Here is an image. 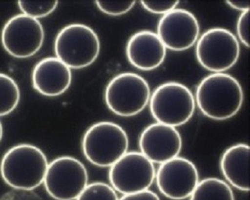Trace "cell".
I'll list each match as a JSON object with an SVG mask.
<instances>
[{"label": "cell", "instance_id": "1", "mask_svg": "<svg viewBox=\"0 0 250 200\" xmlns=\"http://www.w3.org/2000/svg\"><path fill=\"white\" fill-rule=\"evenodd\" d=\"M244 102V91L235 77L227 73H212L197 87L195 103L208 118L224 121L237 114Z\"/></svg>", "mask_w": 250, "mask_h": 200}, {"label": "cell", "instance_id": "2", "mask_svg": "<svg viewBox=\"0 0 250 200\" xmlns=\"http://www.w3.org/2000/svg\"><path fill=\"white\" fill-rule=\"evenodd\" d=\"M49 162L44 153L29 144L8 149L0 163L4 182L14 190L31 191L43 184Z\"/></svg>", "mask_w": 250, "mask_h": 200}, {"label": "cell", "instance_id": "3", "mask_svg": "<svg viewBox=\"0 0 250 200\" xmlns=\"http://www.w3.org/2000/svg\"><path fill=\"white\" fill-rule=\"evenodd\" d=\"M129 139L125 130L111 121L90 126L82 139V151L90 163L110 167L127 153Z\"/></svg>", "mask_w": 250, "mask_h": 200}, {"label": "cell", "instance_id": "4", "mask_svg": "<svg viewBox=\"0 0 250 200\" xmlns=\"http://www.w3.org/2000/svg\"><path fill=\"white\" fill-rule=\"evenodd\" d=\"M54 50L57 59L71 69H82L95 62L100 55V40L91 27L72 23L59 31Z\"/></svg>", "mask_w": 250, "mask_h": 200}, {"label": "cell", "instance_id": "5", "mask_svg": "<svg viewBox=\"0 0 250 200\" xmlns=\"http://www.w3.org/2000/svg\"><path fill=\"white\" fill-rule=\"evenodd\" d=\"M195 106V99L189 88L175 81L158 86L149 100L151 114L156 121L175 128L191 119Z\"/></svg>", "mask_w": 250, "mask_h": 200}, {"label": "cell", "instance_id": "6", "mask_svg": "<svg viewBox=\"0 0 250 200\" xmlns=\"http://www.w3.org/2000/svg\"><path fill=\"white\" fill-rule=\"evenodd\" d=\"M150 97V86L147 80L133 72L117 75L105 89L107 108L120 117H133L141 113L149 103Z\"/></svg>", "mask_w": 250, "mask_h": 200}, {"label": "cell", "instance_id": "7", "mask_svg": "<svg viewBox=\"0 0 250 200\" xmlns=\"http://www.w3.org/2000/svg\"><path fill=\"white\" fill-rule=\"evenodd\" d=\"M199 64L212 73H222L234 67L240 58V43L231 31L212 28L197 41L195 49Z\"/></svg>", "mask_w": 250, "mask_h": 200}, {"label": "cell", "instance_id": "8", "mask_svg": "<svg viewBox=\"0 0 250 200\" xmlns=\"http://www.w3.org/2000/svg\"><path fill=\"white\" fill-rule=\"evenodd\" d=\"M84 165L71 156L59 157L49 163L43 185L56 200H76L88 185Z\"/></svg>", "mask_w": 250, "mask_h": 200}, {"label": "cell", "instance_id": "9", "mask_svg": "<svg viewBox=\"0 0 250 200\" xmlns=\"http://www.w3.org/2000/svg\"><path fill=\"white\" fill-rule=\"evenodd\" d=\"M153 162L140 152H130L110 167L112 187L123 195L148 190L155 179Z\"/></svg>", "mask_w": 250, "mask_h": 200}, {"label": "cell", "instance_id": "10", "mask_svg": "<svg viewBox=\"0 0 250 200\" xmlns=\"http://www.w3.org/2000/svg\"><path fill=\"white\" fill-rule=\"evenodd\" d=\"M43 40L44 31L41 21L22 13L11 18L1 33L3 48L17 59L35 55L43 45Z\"/></svg>", "mask_w": 250, "mask_h": 200}, {"label": "cell", "instance_id": "11", "mask_svg": "<svg viewBox=\"0 0 250 200\" xmlns=\"http://www.w3.org/2000/svg\"><path fill=\"white\" fill-rule=\"evenodd\" d=\"M159 191L170 200L190 197L199 184V172L189 159L176 157L160 165L155 176Z\"/></svg>", "mask_w": 250, "mask_h": 200}, {"label": "cell", "instance_id": "12", "mask_svg": "<svg viewBox=\"0 0 250 200\" xmlns=\"http://www.w3.org/2000/svg\"><path fill=\"white\" fill-rule=\"evenodd\" d=\"M199 21L189 11L176 8L158 21L157 35L166 49L185 51L196 44L199 38Z\"/></svg>", "mask_w": 250, "mask_h": 200}, {"label": "cell", "instance_id": "13", "mask_svg": "<svg viewBox=\"0 0 250 200\" xmlns=\"http://www.w3.org/2000/svg\"><path fill=\"white\" fill-rule=\"evenodd\" d=\"M139 145L141 154L149 161L162 164L178 157L182 148V139L175 127L157 122L144 130Z\"/></svg>", "mask_w": 250, "mask_h": 200}, {"label": "cell", "instance_id": "14", "mask_svg": "<svg viewBox=\"0 0 250 200\" xmlns=\"http://www.w3.org/2000/svg\"><path fill=\"white\" fill-rule=\"evenodd\" d=\"M125 53L130 64L141 71H153L166 59L167 49L157 33L138 31L130 36Z\"/></svg>", "mask_w": 250, "mask_h": 200}, {"label": "cell", "instance_id": "15", "mask_svg": "<svg viewBox=\"0 0 250 200\" xmlns=\"http://www.w3.org/2000/svg\"><path fill=\"white\" fill-rule=\"evenodd\" d=\"M72 80V70L56 57L42 59L32 72L34 89L48 97L64 94L69 89Z\"/></svg>", "mask_w": 250, "mask_h": 200}, {"label": "cell", "instance_id": "16", "mask_svg": "<svg viewBox=\"0 0 250 200\" xmlns=\"http://www.w3.org/2000/svg\"><path fill=\"white\" fill-rule=\"evenodd\" d=\"M220 167L230 185L242 191H250V146L238 144L228 148L222 154Z\"/></svg>", "mask_w": 250, "mask_h": 200}, {"label": "cell", "instance_id": "17", "mask_svg": "<svg viewBox=\"0 0 250 200\" xmlns=\"http://www.w3.org/2000/svg\"><path fill=\"white\" fill-rule=\"evenodd\" d=\"M190 200H235V197L230 185L224 180L210 177L199 181Z\"/></svg>", "mask_w": 250, "mask_h": 200}, {"label": "cell", "instance_id": "18", "mask_svg": "<svg viewBox=\"0 0 250 200\" xmlns=\"http://www.w3.org/2000/svg\"><path fill=\"white\" fill-rule=\"evenodd\" d=\"M20 89L8 75L0 73V117L15 110L20 102Z\"/></svg>", "mask_w": 250, "mask_h": 200}, {"label": "cell", "instance_id": "19", "mask_svg": "<svg viewBox=\"0 0 250 200\" xmlns=\"http://www.w3.org/2000/svg\"><path fill=\"white\" fill-rule=\"evenodd\" d=\"M57 0H19L18 6L22 14L38 20L50 15L58 7Z\"/></svg>", "mask_w": 250, "mask_h": 200}, {"label": "cell", "instance_id": "20", "mask_svg": "<svg viewBox=\"0 0 250 200\" xmlns=\"http://www.w3.org/2000/svg\"><path fill=\"white\" fill-rule=\"evenodd\" d=\"M76 200H119L112 186L104 182H95L87 185Z\"/></svg>", "mask_w": 250, "mask_h": 200}, {"label": "cell", "instance_id": "21", "mask_svg": "<svg viewBox=\"0 0 250 200\" xmlns=\"http://www.w3.org/2000/svg\"><path fill=\"white\" fill-rule=\"evenodd\" d=\"M96 5L102 13L109 16H121L127 13L135 6V1H107V0H97Z\"/></svg>", "mask_w": 250, "mask_h": 200}, {"label": "cell", "instance_id": "22", "mask_svg": "<svg viewBox=\"0 0 250 200\" xmlns=\"http://www.w3.org/2000/svg\"><path fill=\"white\" fill-rule=\"evenodd\" d=\"M141 3L149 13L164 16L176 9L180 2L178 0H142Z\"/></svg>", "mask_w": 250, "mask_h": 200}, {"label": "cell", "instance_id": "23", "mask_svg": "<svg viewBox=\"0 0 250 200\" xmlns=\"http://www.w3.org/2000/svg\"><path fill=\"white\" fill-rule=\"evenodd\" d=\"M236 31L240 41L247 48H250V11L240 14L238 18Z\"/></svg>", "mask_w": 250, "mask_h": 200}, {"label": "cell", "instance_id": "24", "mask_svg": "<svg viewBox=\"0 0 250 200\" xmlns=\"http://www.w3.org/2000/svg\"><path fill=\"white\" fill-rule=\"evenodd\" d=\"M27 190H16L14 192L8 193L3 195L0 200H43L38 195Z\"/></svg>", "mask_w": 250, "mask_h": 200}, {"label": "cell", "instance_id": "25", "mask_svg": "<svg viewBox=\"0 0 250 200\" xmlns=\"http://www.w3.org/2000/svg\"><path fill=\"white\" fill-rule=\"evenodd\" d=\"M119 200H160V199L155 193L147 190L141 192L125 195Z\"/></svg>", "mask_w": 250, "mask_h": 200}, {"label": "cell", "instance_id": "26", "mask_svg": "<svg viewBox=\"0 0 250 200\" xmlns=\"http://www.w3.org/2000/svg\"><path fill=\"white\" fill-rule=\"evenodd\" d=\"M227 3L233 9L241 11L242 13L250 11V2L248 0H228Z\"/></svg>", "mask_w": 250, "mask_h": 200}, {"label": "cell", "instance_id": "27", "mask_svg": "<svg viewBox=\"0 0 250 200\" xmlns=\"http://www.w3.org/2000/svg\"><path fill=\"white\" fill-rule=\"evenodd\" d=\"M3 125H2V123H1V121H0V141L2 140V138H3Z\"/></svg>", "mask_w": 250, "mask_h": 200}]
</instances>
